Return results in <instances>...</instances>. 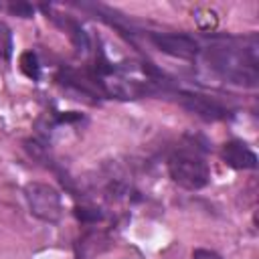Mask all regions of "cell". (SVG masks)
Instances as JSON below:
<instances>
[{
	"mask_svg": "<svg viewBox=\"0 0 259 259\" xmlns=\"http://www.w3.org/2000/svg\"><path fill=\"white\" fill-rule=\"evenodd\" d=\"M192 259H223L219 253L210 251V249H196L192 253Z\"/></svg>",
	"mask_w": 259,
	"mask_h": 259,
	"instance_id": "8fae6325",
	"label": "cell"
},
{
	"mask_svg": "<svg viewBox=\"0 0 259 259\" xmlns=\"http://www.w3.org/2000/svg\"><path fill=\"white\" fill-rule=\"evenodd\" d=\"M10 55H12V32L4 22H0V63L8 61Z\"/></svg>",
	"mask_w": 259,
	"mask_h": 259,
	"instance_id": "ba28073f",
	"label": "cell"
},
{
	"mask_svg": "<svg viewBox=\"0 0 259 259\" xmlns=\"http://www.w3.org/2000/svg\"><path fill=\"white\" fill-rule=\"evenodd\" d=\"M221 156H223L225 164L231 166V168H235V170H253V168H257V156H255V152L247 144H243L239 140L227 142L223 146V150H221Z\"/></svg>",
	"mask_w": 259,
	"mask_h": 259,
	"instance_id": "8992f818",
	"label": "cell"
},
{
	"mask_svg": "<svg viewBox=\"0 0 259 259\" xmlns=\"http://www.w3.org/2000/svg\"><path fill=\"white\" fill-rule=\"evenodd\" d=\"M170 178L188 190H200L210 180V170L204 158L194 150H178L168 160Z\"/></svg>",
	"mask_w": 259,
	"mask_h": 259,
	"instance_id": "7a4b0ae2",
	"label": "cell"
},
{
	"mask_svg": "<svg viewBox=\"0 0 259 259\" xmlns=\"http://www.w3.org/2000/svg\"><path fill=\"white\" fill-rule=\"evenodd\" d=\"M20 71H22L28 79H32V81L38 79V75H40V65H38V59H36V55H34L32 51H26V53L20 55Z\"/></svg>",
	"mask_w": 259,
	"mask_h": 259,
	"instance_id": "52a82bcc",
	"label": "cell"
},
{
	"mask_svg": "<svg viewBox=\"0 0 259 259\" xmlns=\"http://www.w3.org/2000/svg\"><path fill=\"white\" fill-rule=\"evenodd\" d=\"M77 217L87 223V221H97L101 214L97 210H93V208H77Z\"/></svg>",
	"mask_w": 259,
	"mask_h": 259,
	"instance_id": "30bf717a",
	"label": "cell"
},
{
	"mask_svg": "<svg viewBox=\"0 0 259 259\" xmlns=\"http://www.w3.org/2000/svg\"><path fill=\"white\" fill-rule=\"evenodd\" d=\"M150 40L162 53L178 59H192L198 53V42L188 34H170V32H152Z\"/></svg>",
	"mask_w": 259,
	"mask_h": 259,
	"instance_id": "277c9868",
	"label": "cell"
},
{
	"mask_svg": "<svg viewBox=\"0 0 259 259\" xmlns=\"http://www.w3.org/2000/svg\"><path fill=\"white\" fill-rule=\"evenodd\" d=\"M206 63L208 67L235 85L255 87L259 73H257V55L255 47L241 49L233 45H217L206 51Z\"/></svg>",
	"mask_w": 259,
	"mask_h": 259,
	"instance_id": "6da1fadb",
	"label": "cell"
},
{
	"mask_svg": "<svg viewBox=\"0 0 259 259\" xmlns=\"http://www.w3.org/2000/svg\"><path fill=\"white\" fill-rule=\"evenodd\" d=\"M180 103L184 109H188L190 113L206 119V121H219L223 117H227V107L221 105L217 99L206 97V95H198V93H180Z\"/></svg>",
	"mask_w": 259,
	"mask_h": 259,
	"instance_id": "5b68a950",
	"label": "cell"
},
{
	"mask_svg": "<svg viewBox=\"0 0 259 259\" xmlns=\"http://www.w3.org/2000/svg\"><path fill=\"white\" fill-rule=\"evenodd\" d=\"M24 196L28 202L30 212L45 221V223H57L63 214L61 206V194L55 186L45 182H28L24 186Z\"/></svg>",
	"mask_w": 259,
	"mask_h": 259,
	"instance_id": "3957f363",
	"label": "cell"
},
{
	"mask_svg": "<svg viewBox=\"0 0 259 259\" xmlns=\"http://www.w3.org/2000/svg\"><path fill=\"white\" fill-rule=\"evenodd\" d=\"M8 10L16 16H22V18H30L32 16V6L26 4V2H16V4H10Z\"/></svg>",
	"mask_w": 259,
	"mask_h": 259,
	"instance_id": "9c48e42d",
	"label": "cell"
}]
</instances>
